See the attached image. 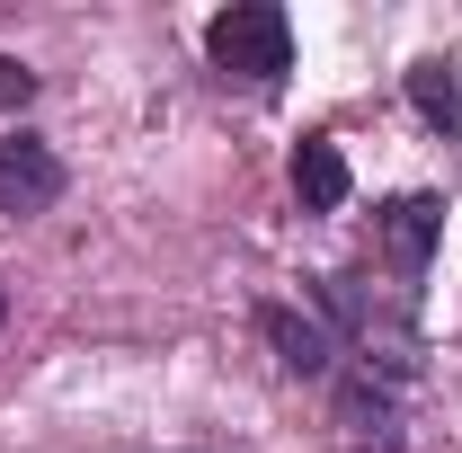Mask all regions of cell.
<instances>
[{
  "label": "cell",
  "instance_id": "277c9868",
  "mask_svg": "<svg viewBox=\"0 0 462 453\" xmlns=\"http://www.w3.org/2000/svg\"><path fill=\"white\" fill-rule=\"evenodd\" d=\"M374 240H383V258H392L401 276H427V258H436V240H445V205H436V196H392V205L374 214Z\"/></svg>",
  "mask_w": 462,
  "mask_h": 453
},
{
  "label": "cell",
  "instance_id": "ba28073f",
  "mask_svg": "<svg viewBox=\"0 0 462 453\" xmlns=\"http://www.w3.org/2000/svg\"><path fill=\"white\" fill-rule=\"evenodd\" d=\"M27 107H36V71L18 54H0V116H27Z\"/></svg>",
  "mask_w": 462,
  "mask_h": 453
},
{
  "label": "cell",
  "instance_id": "6da1fadb",
  "mask_svg": "<svg viewBox=\"0 0 462 453\" xmlns=\"http://www.w3.org/2000/svg\"><path fill=\"white\" fill-rule=\"evenodd\" d=\"M205 54L223 80H249V89H276L293 71V18L276 0H231L223 18L205 27Z\"/></svg>",
  "mask_w": 462,
  "mask_h": 453
},
{
  "label": "cell",
  "instance_id": "9c48e42d",
  "mask_svg": "<svg viewBox=\"0 0 462 453\" xmlns=\"http://www.w3.org/2000/svg\"><path fill=\"white\" fill-rule=\"evenodd\" d=\"M0 320H9V302H0Z\"/></svg>",
  "mask_w": 462,
  "mask_h": 453
},
{
  "label": "cell",
  "instance_id": "7a4b0ae2",
  "mask_svg": "<svg viewBox=\"0 0 462 453\" xmlns=\"http://www.w3.org/2000/svg\"><path fill=\"white\" fill-rule=\"evenodd\" d=\"M71 170H62L54 143H36V134H9L0 143V214H54Z\"/></svg>",
  "mask_w": 462,
  "mask_h": 453
},
{
  "label": "cell",
  "instance_id": "5b68a950",
  "mask_svg": "<svg viewBox=\"0 0 462 453\" xmlns=\"http://www.w3.org/2000/svg\"><path fill=\"white\" fill-rule=\"evenodd\" d=\"M392 418H401V409H392V383H383V374H365V365H356V374H338V427H346V453H392Z\"/></svg>",
  "mask_w": 462,
  "mask_h": 453
},
{
  "label": "cell",
  "instance_id": "3957f363",
  "mask_svg": "<svg viewBox=\"0 0 462 453\" xmlns=\"http://www.w3.org/2000/svg\"><path fill=\"white\" fill-rule=\"evenodd\" d=\"M258 338L276 347V365H285V374H302V383H320V374L338 365L329 320H311V311H293V302H258Z\"/></svg>",
  "mask_w": 462,
  "mask_h": 453
},
{
  "label": "cell",
  "instance_id": "52a82bcc",
  "mask_svg": "<svg viewBox=\"0 0 462 453\" xmlns=\"http://www.w3.org/2000/svg\"><path fill=\"white\" fill-rule=\"evenodd\" d=\"M409 107L427 116L436 134H462V71L454 62H418L409 71Z\"/></svg>",
  "mask_w": 462,
  "mask_h": 453
},
{
  "label": "cell",
  "instance_id": "8992f818",
  "mask_svg": "<svg viewBox=\"0 0 462 453\" xmlns=\"http://www.w3.org/2000/svg\"><path fill=\"white\" fill-rule=\"evenodd\" d=\"M293 196H302V214H338L346 205V152L338 143H302L293 152Z\"/></svg>",
  "mask_w": 462,
  "mask_h": 453
}]
</instances>
